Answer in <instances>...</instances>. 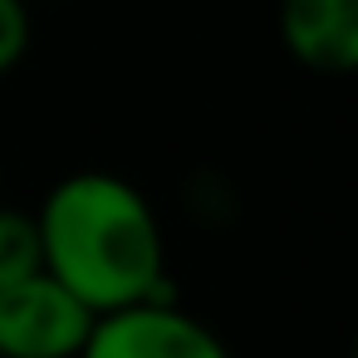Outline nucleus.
Listing matches in <instances>:
<instances>
[{"mask_svg":"<svg viewBox=\"0 0 358 358\" xmlns=\"http://www.w3.org/2000/svg\"><path fill=\"white\" fill-rule=\"evenodd\" d=\"M94 309L50 270L0 285V358H79L94 334Z\"/></svg>","mask_w":358,"mask_h":358,"instance_id":"nucleus-2","label":"nucleus"},{"mask_svg":"<svg viewBox=\"0 0 358 358\" xmlns=\"http://www.w3.org/2000/svg\"><path fill=\"white\" fill-rule=\"evenodd\" d=\"M280 45L309 74H358V0H280Z\"/></svg>","mask_w":358,"mask_h":358,"instance_id":"nucleus-4","label":"nucleus"},{"mask_svg":"<svg viewBox=\"0 0 358 358\" xmlns=\"http://www.w3.org/2000/svg\"><path fill=\"white\" fill-rule=\"evenodd\" d=\"M30 40H35L30 0H0V79L20 69V59L30 55Z\"/></svg>","mask_w":358,"mask_h":358,"instance_id":"nucleus-6","label":"nucleus"},{"mask_svg":"<svg viewBox=\"0 0 358 358\" xmlns=\"http://www.w3.org/2000/svg\"><path fill=\"white\" fill-rule=\"evenodd\" d=\"M35 270H45L35 211L0 206V285H15V280H25Z\"/></svg>","mask_w":358,"mask_h":358,"instance_id":"nucleus-5","label":"nucleus"},{"mask_svg":"<svg viewBox=\"0 0 358 358\" xmlns=\"http://www.w3.org/2000/svg\"><path fill=\"white\" fill-rule=\"evenodd\" d=\"M35 226L45 270L64 289H74L94 314L172 299L162 221L128 177L118 172L59 177L45 192Z\"/></svg>","mask_w":358,"mask_h":358,"instance_id":"nucleus-1","label":"nucleus"},{"mask_svg":"<svg viewBox=\"0 0 358 358\" xmlns=\"http://www.w3.org/2000/svg\"><path fill=\"white\" fill-rule=\"evenodd\" d=\"M348 358H358V343H353V353H348Z\"/></svg>","mask_w":358,"mask_h":358,"instance_id":"nucleus-7","label":"nucleus"},{"mask_svg":"<svg viewBox=\"0 0 358 358\" xmlns=\"http://www.w3.org/2000/svg\"><path fill=\"white\" fill-rule=\"evenodd\" d=\"M79 358H231L221 334L172 299L128 304L94 319Z\"/></svg>","mask_w":358,"mask_h":358,"instance_id":"nucleus-3","label":"nucleus"}]
</instances>
